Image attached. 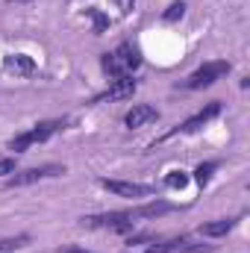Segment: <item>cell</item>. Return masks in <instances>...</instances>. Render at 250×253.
<instances>
[{
	"instance_id": "obj_10",
	"label": "cell",
	"mask_w": 250,
	"mask_h": 253,
	"mask_svg": "<svg viewBox=\"0 0 250 253\" xmlns=\"http://www.w3.org/2000/svg\"><path fill=\"white\" fill-rule=\"evenodd\" d=\"M3 71L15 74V77H30V74H36V59L27 53H9V56H3Z\"/></svg>"
},
{
	"instance_id": "obj_13",
	"label": "cell",
	"mask_w": 250,
	"mask_h": 253,
	"mask_svg": "<svg viewBox=\"0 0 250 253\" xmlns=\"http://www.w3.org/2000/svg\"><path fill=\"white\" fill-rule=\"evenodd\" d=\"M165 186H168V189H186L188 186V174L186 171H168V177H165Z\"/></svg>"
},
{
	"instance_id": "obj_11",
	"label": "cell",
	"mask_w": 250,
	"mask_h": 253,
	"mask_svg": "<svg viewBox=\"0 0 250 253\" xmlns=\"http://www.w3.org/2000/svg\"><path fill=\"white\" fill-rule=\"evenodd\" d=\"M171 209H174L171 203H165V200H153V203H144V206L132 209L129 218H132V221H138V218H159V215H165V212H171Z\"/></svg>"
},
{
	"instance_id": "obj_17",
	"label": "cell",
	"mask_w": 250,
	"mask_h": 253,
	"mask_svg": "<svg viewBox=\"0 0 250 253\" xmlns=\"http://www.w3.org/2000/svg\"><path fill=\"white\" fill-rule=\"evenodd\" d=\"M183 12H186V3H183V0H177V3H171V6L165 9V15H162V18H165V21L171 24V21H177V18H183Z\"/></svg>"
},
{
	"instance_id": "obj_15",
	"label": "cell",
	"mask_w": 250,
	"mask_h": 253,
	"mask_svg": "<svg viewBox=\"0 0 250 253\" xmlns=\"http://www.w3.org/2000/svg\"><path fill=\"white\" fill-rule=\"evenodd\" d=\"M88 18H91V24H94V33H97V36L109 27V15H103L100 9H88Z\"/></svg>"
},
{
	"instance_id": "obj_4",
	"label": "cell",
	"mask_w": 250,
	"mask_h": 253,
	"mask_svg": "<svg viewBox=\"0 0 250 253\" xmlns=\"http://www.w3.org/2000/svg\"><path fill=\"white\" fill-rule=\"evenodd\" d=\"M83 227H91V230H112V233H129L132 230V218L129 212H106V215H88L80 221Z\"/></svg>"
},
{
	"instance_id": "obj_6",
	"label": "cell",
	"mask_w": 250,
	"mask_h": 253,
	"mask_svg": "<svg viewBox=\"0 0 250 253\" xmlns=\"http://www.w3.org/2000/svg\"><path fill=\"white\" fill-rule=\"evenodd\" d=\"M218 112H221V103L215 100V103H209L206 109H200L197 115H191L188 121H183L180 126H174L171 132H165V138H171V135H177V132H197L200 126H206L212 118H218Z\"/></svg>"
},
{
	"instance_id": "obj_5",
	"label": "cell",
	"mask_w": 250,
	"mask_h": 253,
	"mask_svg": "<svg viewBox=\"0 0 250 253\" xmlns=\"http://www.w3.org/2000/svg\"><path fill=\"white\" fill-rule=\"evenodd\" d=\"M65 174L62 165H42V168H27V171H15L9 180H6V189H21V186H33V183H42V180H50V177H59Z\"/></svg>"
},
{
	"instance_id": "obj_3",
	"label": "cell",
	"mask_w": 250,
	"mask_h": 253,
	"mask_svg": "<svg viewBox=\"0 0 250 253\" xmlns=\"http://www.w3.org/2000/svg\"><path fill=\"white\" fill-rule=\"evenodd\" d=\"M62 121H44V124H36L33 129H27V132H21V135H15L12 141H9V150H27V147H33V144H42V141H47L53 132H59L62 129Z\"/></svg>"
},
{
	"instance_id": "obj_20",
	"label": "cell",
	"mask_w": 250,
	"mask_h": 253,
	"mask_svg": "<svg viewBox=\"0 0 250 253\" xmlns=\"http://www.w3.org/2000/svg\"><path fill=\"white\" fill-rule=\"evenodd\" d=\"M56 253H91V251H83V248H62V251Z\"/></svg>"
},
{
	"instance_id": "obj_16",
	"label": "cell",
	"mask_w": 250,
	"mask_h": 253,
	"mask_svg": "<svg viewBox=\"0 0 250 253\" xmlns=\"http://www.w3.org/2000/svg\"><path fill=\"white\" fill-rule=\"evenodd\" d=\"M24 245H30V236H15V239H3V242H0V253L18 251V248H24Z\"/></svg>"
},
{
	"instance_id": "obj_8",
	"label": "cell",
	"mask_w": 250,
	"mask_h": 253,
	"mask_svg": "<svg viewBox=\"0 0 250 253\" xmlns=\"http://www.w3.org/2000/svg\"><path fill=\"white\" fill-rule=\"evenodd\" d=\"M135 88H138V83L132 80V74H126V77H115L112 85H109L97 100H126V97L135 94Z\"/></svg>"
},
{
	"instance_id": "obj_7",
	"label": "cell",
	"mask_w": 250,
	"mask_h": 253,
	"mask_svg": "<svg viewBox=\"0 0 250 253\" xmlns=\"http://www.w3.org/2000/svg\"><path fill=\"white\" fill-rule=\"evenodd\" d=\"M103 189H109L118 197H129V200H138V197H150L153 186H144V183H126V180H100Z\"/></svg>"
},
{
	"instance_id": "obj_2",
	"label": "cell",
	"mask_w": 250,
	"mask_h": 253,
	"mask_svg": "<svg viewBox=\"0 0 250 253\" xmlns=\"http://www.w3.org/2000/svg\"><path fill=\"white\" fill-rule=\"evenodd\" d=\"M230 74V62H224V59H215V62H206L200 65L194 74H188L186 77V88H191V91H197V88H209V85H215L218 80H224Z\"/></svg>"
},
{
	"instance_id": "obj_19",
	"label": "cell",
	"mask_w": 250,
	"mask_h": 253,
	"mask_svg": "<svg viewBox=\"0 0 250 253\" xmlns=\"http://www.w3.org/2000/svg\"><path fill=\"white\" fill-rule=\"evenodd\" d=\"M115 6H118V9H121V12H132V6H135V0H115Z\"/></svg>"
},
{
	"instance_id": "obj_21",
	"label": "cell",
	"mask_w": 250,
	"mask_h": 253,
	"mask_svg": "<svg viewBox=\"0 0 250 253\" xmlns=\"http://www.w3.org/2000/svg\"><path fill=\"white\" fill-rule=\"evenodd\" d=\"M12 3H24V0H12Z\"/></svg>"
},
{
	"instance_id": "obj_14",
	"label": "cell",
	"mask_w": 250,
	"mask_h": 253,
	"mask_svg": "<svg viewBox=\"0 0 250 253\" xmlns=\"http://www.w3.org/2000/svg\"><path fill=\"white\" fill-rule=\"evenodd\" d=\"M218 168V162H203V165H197V171H194V180L200 183V186H206L209 180H212V171Z\"/></svg>"
},
{
	"instance_id": "obj_1",
	"label": "cell",
	"mask_w": 250,
	"mask_h": 253,
	"mask_svg": "<svg viewBox=\"0 0 250 253\" xmlns=\"http://www.w3.org/2000/svg\"><path fill=\"white\" fill-rule=\"evenodd\" d=\"M141 65V56L132 44H121L115 53H103V71L115 80V77H126Z\"/></svg>"
},
{
	"instance_id": "obj_9",
	"label": "cell",
	"mask_w": 250,
	"mask_h": 253,
	"mask_svg": "<svg viewBox=\"0 0 250 253\" xmlns=\"http://www.w3.org/2000/svg\"><path fill=\"white\" fill-rule=\"evenodd\" d=\"M153 121H159V109H156V106H147V103H138V106H132V109L124 115V124L129 126V129L147 126V124H153Z\"/></svg>"
},
{
	"instance_id": "obj_18",
	"label": "cell",
	"mask_w": 250,
	"mask_h": 253,
	"mask_svg": "<svg viewBox=\"0 0 250 253\" xmlns=\"http://www.w3.org/2000/svg\"><path fill=\"white\" fill-rule=\"evenodd\" d=\"M15 174V159H0V177Z\"/></svg>"
},
{
	"instance_id": "obj_12",
	"label": "cell",
	"mask_w": 250,
	"mask_h": 253,
	"mask_svg": "<svg viewBox=\"0 0 250 253\" xmlns=\"http://www.w3.org/2000/svg\"><path fill=\"white\" fill-rule=\"evenodd\" d=\"M233 227H236L233 218H218V221L203 224V227H200V236H206V239H221V236H227Z\"/></svg>"
}]
</instances>
